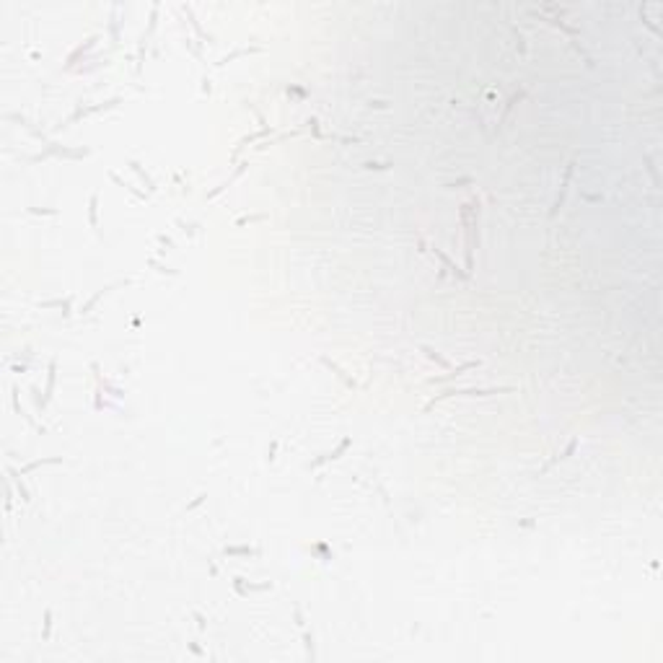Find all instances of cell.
Returning <instances> with one entry per match:
<instances>
[{
	"mask_svg": "<svg viewBox=\"0 0 663 663\" xmlns=\"http://www.w3.org/2000/svg\"><path fill=\"white\" fill-rule=\"evenodd\" d=\"M516 391V386H492V389H479V386H469V389H446L443 394H438V396H433L425 407H423V414H428L435 404H440V402H446V399H453V396H495V394H513Z\"/></svg>",
	"mask_w": 663,
	"mask_h": 663,
	"instance_id": "1",
	"label": "cell"
},
{
	"mask_svg": "<svg viewBox=\"0 0 663 663\" xmlns=\"http://www.w3.org/2000/svg\"><path fill=\"white\" fill-rule=\"evenodd\" d=\"M352 446V438L347 435V438H342L340 443H337V448L335 451H326V453H321V456H316V459L308 464V469H319V467H324V464H329V461H337V459H342V456L347 453V448Z\"/></svg>",
	"mask_w": 663,
	"mask_h": 663,
	"instance_id": "2",
	"label": "cell"
},
{
	"mask_svg": "<svg viewBox=\"0 0 663 663\" xmlns=\"http://www.w3.org/2000/svg\"><path fill=\"white\" fill-rule=\"evenodd\" d=\"M572 171H575V161H570V163L565 166V176H562L560 192H557V197H555V205H552V210H549V218H552V220H555V218L560 215V210H562V205H565V197H567V189H570V179H572Z\"/></svg>",
	"mask_w": 663,
	"mask_h": 663,
	"instance_id": "3",
	"label": "cell"
},
{
	"mask_svg": "<svg viewBox=\"0 0 663 663\" xmlns=\"http://www.w3.org/2000/svg\"><path fill=\"white\" fill-rule=\"evenodd\" d=\"M479 365H482L479 360L461 363V365H456L451 373H446V376H433V379H428V384H430V386H440V384H446V381H453V379H459V376H464L467 370H474V368H479Z\"/></svg>",
	"mask_w": 663,
	"mask_h": 663,
	"instance_id": "4",
	"label": "cell"
},
{
	"mask_svg": "<svg viewBox=\"0 0 663 663\" xmlns=\"http://www.w3.org/2000/svg\"><path fill=\"white\" fill-rule=\"evenodd\" d=\"M233 588H236V593L238 596H246V593H262V591H272V583L267 580V583H246V580L241 578V575H236L233 578Z\"/></svg>",
	"mask_w": 663,
	"mask_h": 663,
	"instance_id": "5",
	"label": "cell"
},
{
	"mask_svg": "<svg viewBox=\"0 0 663 663\" xmlns=\"http://www.w3.org/2000/svg\"><path fill=\"white\" fill-rule=\"evenodd\" d=\"M272 132H275V130H272L270 124H267V127H262L259 132H252V135H244V138H241V140L236 143L233 153H231V163H236V158L241 156V150H244V148H246L249 143H254V140H262V138H267V135H272Z\"/></svg>",
	"mask_w": 663,
	"mask_h": 663,
	"instance_id": "6",
	"label": "cell"
},
{
	"mask_svg": "<svg viewBox=\"0 0 663 663\" xmlns=\"http://www.w3.org/2000/svg\"><path fill=\"white\" fill-rule=\"evenodd\" d=\"M127 282H130V280H122V282H109V285H104V288H99V290H96V293H94V296H91V298H89V301H86V303H83V306H80V314H83V316H86V314H89V311H91V308H94V306H96V303H99V301H101V298H104V296H109V293H112V290H114V288H119V285H127Z\"/></svg>",
	"mask_w": 663,
	"mask_h": 663,
	"instance_id": "7",
	"label": "cell"
},
{
	"mask_svg": "<svg viewBox=\"0 0 663 663\" xmlns=\"http://www.w3.org/2000/svg\"><path fill=\"white\" fill-rule=\"evenodd\" d=\"M246 169H249V161H244V163L238 166V169H236V171H233V174H231V176H228L226 182H220V184H218V187H215L213 192H207V194H205V200H215V197H218L220 192H226V189H228V187H231L233 182H238V179L244 176V171H246Z\"/></svg>",
	"mask_w": 663,
	"mask_h": 663,
	"instance_id": "8",
	"label": "cell"
},
{
	"mask_svg": "<svg viewBox=\"0 0 663 663\" xmlns=\"http://www.w3.org/2000/svg\"><path fill=\"white\" fill-rule=\"evenodd\" d=\"M96 41H99V34H94V36H89V39H86V41H83V45H78V47H75V50H73V52H70V55H68V62H65V70H70V68H73V65H75V62H78V57H80V55H86V52H89V50H94V45H96Z\"/></svg>",
	"mask_w": 663,
	"mask_h": 663,
	"instance_id": "9",
	"label": "cell"
},
{
	"mask_svg": "<svg viewBox=\"0 0 663 663\" xmlns=\"http://www.w3.org/2000/svg\"><path fill=\"white\" fill-rule=\"evenodd\" d=\"M321 365H324L326 370H332V373H335V376H337V379H340V381H342V384H345L347 389H358V381H355L352 376H347V373H345V370H342V368H340V365H337L335 360H329V358H321Z\"/></svg>",
	"mask_w": 663,
	"mask_h": 663,
	"instance_id": "10",
	"label": "cell"
},
{
	"mask_svg": "<svg viewBox=\"0 0 663 663\" xmlns=\"http://www.w3.org/2000/svg\"><path fill=\"white\" fill-rule=\"evenodd\" d=\"M6 472H8V479L16 484V492H18V497H21V503H31V492H29V490H26V484L21 482V469L6 467Z\"/></svg>",
	"mask_w": 663,
	"mask_h": 663,
	"instance_id": "11",
	"label": "cell"
},
{
	"mask_svg": "<svg viewBox=\"0 0 663 663\" xmlns=\"http://www.w3.org/2000/svg\"><path fill=\"white\" fill-rule=\"evenodd\" d=\"M55 384H57V360H50V365H47V384H45V404L52 402Z\"/></svg>",
	"mask_w": 663,
	"mask_h": 663,
	"instance_id": "12",
	"label": "cell"
},
{
	"mask_svg": "<svg viewBox=\"0 0 663 663\" xmlns=\"http://www.w3.org/2000/svg\"><path fill=\"white\" fill-rule=\"evenodd\" d=\"M433 252H435V257H438V259L443 262V267H446V270H448V272H451L453 277H459V280H469V275H467V272H461V270H459V264H453V262H451V257H448V254L443 252V249L433 246Z\"/></svg>",
	"mask_w": 663,
	"mask_h": 663,
	"instance_id": "13",
	"label": "cell"
},
{
	"mask_svg": "<svg viewBox=\"0 0 663 663\" xmlns=\"http://www.w3.org/2000/svg\"><path fill=\"white\" fill-rule=\"evenodd\" d=\"M259 52H262V47H238V50L228 52L226 57H220V60L215 62V68H223V65H228V62H233V60H238V57H244V55H259Z\"/></svg>",
	"mask_w": 663,
	"mask_h": 663,
	"instance_id": "14",
	"label": "cell"
},
{
	"mask_svg": "<svg viewBox=\"0 0 663 663\" xmlns=\"http://www.w3.org/2000/svg\"><path fill=\"white\" fill-rule=\"evenodd\" d=\"M130 169L135 171V176L140 179V184L143 187H148V194H153V192H158V187H156V182L150 179V174L148 171H143V166L138 163V161H130Z\"/></svg>",
	"mask_w": 663,
	"mask_h": 663,
	"instance_id": "15",
	"label": "cell"
},
{
	"mask_svg": "<svg viewBox=\"0 0 663 663\" xmlns=\"http://www.w3.org/2000/svg\"><path fill=\"white\" fill-rule=\"evenodd\" d=\"M52 464H62V456H47V459H34V461H29V464L21 467V474H29V472L39 469V467H52Z\"/></svg>",
	"mask_w": 663,
	"mask_h": 663,
	"instance_id": "16",
	"label": "cell"
},
{
	"mask_svg": "<svg viewBox=\"0 0 663 663\" xmlns=\"http://www.w3.org/2000/svg\"><path fill=\"white\" fill-rule=\"evenodd\" d=\"M223 555L226 557H259L262 549H257V547H223Z\"/></svg>",
	"mask_w": 663,
	"mask_h": 663,
	"instance_id": "17",
	"label": "cell"
},
{
	"mask_svg": "<svg viewBox=\"0 0 663 663\" xmlns=\"http://www.w3.org/2000/svg\"><path fill=\"white\" fill-rule=\"evenodd\" d=\"M182 11L187 13V18H189V26L197 31V36L202 39V45H205V41H213V36H210V34H205V31H202V26H200V21L194 18V11H192V6H182Z\"/></svg>",
	"mask_w": 663,
	"mask_h": 663,
	"instance_id": "18",
	"label": "cell"
},
{
	"mask_svg": "<svg viewBox=\"0 0 663 663\" xmlns=\"http://www.w3.org/2000/svg\"><path fill=\"white\" fill-rule=\"evenodd\" d=\"M11 402H13V412H16V414H21V417H24V420H26L31 428H36L39 433H45V428H39V425L31 420V414H26V412H24V407H21V402H18V386H13V396H11Z\"/></svg>",
	"mask_w": 663,
	"mask_h": 663,
	"instance_id": "19",
	"label": "cell"
},
{
	"mask_svg": "<svg viewBox=\"0 0 663 663\" xmlns=\"http://www.w3.org/2000/svg\"><path fill=\"white\" fill-rule=\"evenodd\" d=\"M89 223H91V228L99 233V194H96V192L89 197Z\"/></svg>",
	"mask_w": 663,
	"mask_h": 663,
	"instance_id": "20",
	"label": "cell"
},
{
	"mask_svg": "<svg viewBox=\"0 0 663 663\" xmlns=\"http://www.w3.org/2000/svg\"><path fill=\"white\" fill-rule=\"evenodd\" d=\"M62 145L60 143H50V148L47 150H41V153H36V156H31V163H39V161H47V158H52V156H62Z\"/></svg>",
	"mask_w": 663,
	"mask_h": 663,
	"instance_id": "21",
	"label": "cell"
},
{
	"mask_svg": "<svg viewBox=\"0 0 663 663\" xmlns=\"http://www.w3.org/2000/svg\"><path fill=\"white\" fill-rule=\"evenodd\" d=\"M575 448H578V440H570V446H567V448H565V451H562V453H560V456H555V459H552V461H547V464H544V467H542V472H547V469H552V467H555V464H557V461H567V459H570V456H572V453H575Z\"/></svg>",
	"mask_w": 663,
	"mask_h": 663,
	"instance_id": "22",
	"label": "cell"
},
{
	"mask_svg": "<svg viewBox=\"0 0 663 663\" xmlns=\"http://www.w3.org/2000/svg\"><path fill=\"white\" fill-rule=\"evenodd\" d=\"M420 350H423V352H425V358H428V360H433L435 365H440V368H446V370L451 368V363H448V360H446L443 355H438V352H435L433 347H428V345H420Z\"/></svg>",
	"mask_w": 663,
	"mask_h": 663,
	"instance_id": "23",
	"label": "cell"
},
{
	"mask_svg": "<svg viewBox=\"0 0 663 663\" xmlns=\"http://www.w3.org/2000/svg\"><path fill=\"white\" fill-rule=\"evenodd\" d=\"M303 645H306V658L308 660H316V648H314V635L303 627Z\"/></svg>",
	"mask_w": 663,
	"mask_h": 663,
	"instance_id": "24",
	"label": "cell"
},
{
	"mask_svg": "<svg viewBox=\"0 0 663 663\" xmlns=\"http://www.w3.org/2000/svg\"><path fill=\"white\" fill-rule=\"evenodd\" d=\"M50 635H52V611L50 609H45V627H41V640H50Z\"/></svg>",
	"mask_w": 663,
	"mask_h": 663,
	"instance_id": "25",
	"label": "cell"
},
{
	"mask_svg": "<svg viewBox=\"0 0 663 663\" xmlns=\"http://www.w3.org/2000/svg\"><path fill=\"white\" fill-rule=\"evenodd\" d=\"M156 18H158V6H153V8H150V24H148V31L140 36V41H148V39H150V34L156 31Z\"/></svg>",
	"mask_w": 663,
	"mask_h": 663,
	"instance_id": "26",
	"label": "cell"
},
{
	"mask_svg": "<svg viewBox=\"0 0 663 663\" xmlns=\"http://www.w3.org/2000/svg\"><path fill=\"white\" fill-rule=\"evenodd\" d=\"M394 163H379V161H365L363 163V169H368V171H389Z\"/></svg>",
	"mask_w": 663,
	"mask_h": 663,
	"instance_id": "27",
	"label": "cell"
},
{
	"mask_svg": "<svg viewBox=\"0 0 663 663\" xmlns=\"http://www.w3.org/2000/svg\"><path fill=\"white\" fill-rule=\"evenodd\" d=\"M41 391H39V386H31V396H34V404H36V412L41 414L47 409V404H45V396H39Z\"/></svg>",
	"mask_w": 663,
	"mask_h": 663,
	"instance_id": "28",
	"label": "cell"
},
{
	"mask_svg": "<svg viewBox=\"0 0 663 663\" xmlns=\"http://www.w3.org/2000/svg\"><path fill=\"white\" fill-rule=\"evenodd\" d=\"M148 264H150V267H156V270H158L161 275H174V277L179 275V270H171V267H166V264H161L158 259H148Z\"/></svg>",
	"mask_w": 663,
	"mask_h": 663,
	"instance_id": "29",
	"label": "cell"
},
{
	"mask_svg": "<svg viewBox=\"0 0 663 663\" xmlns=\"http://www.w3.org/2000/svg\"><path fill=\"white\" fill-rule=\"evenodd\" d=\"M523 96H526V91H518V94H513V96H511V101H508V104H505V112H503V117H500V122H503V119H505V117H508V112H511V109H513V106H516V104H518V101H521V99H523Z\"/></svg>",
	"mask_w": 663,
	"mask_h": 663,
	"instance_id": "30",
	"label": "cell"
},
{
	"mask_svg": "<svg viewBox=\"0 0 663 663\" xmlns=\"http://www.w3.org/2000/svg\"><path fill=\"white\" fill-rule=\"evenodd\" d=\"M31 215H60L57 207H29Z\"/></svg>",
	"mask_w": 663,
	"mask_h": 663,
	"instance_id": "31",
	"label": "cell"
},
{
	"mask_svg": "<svg viewBox=\"0 0 663 663\" xmlns=\"http://www.w3.org/2000/svg\"><path fill=\"white\" fill-rule=\"evenodd\" d=\"M643 158H645V166H648V171H650V176H653V184L658 187V184H660V179H658V171H655V163H653V156H648V153H645Z\"/></svg>",
	"mask_w": 663,
	"mask_h": 663,
	"instance_id": "32",
	"label": "cell"
},
{
	"mask_svg": "<svg viewBox=\"0 0 663 663\" xmlns=\"http://www.w3.org/2000/svg\"><path fill=\"white\" fill-rule=\"evenodd\" d=\"M267 215H244V218H238L236 220V226L241 228V226H246V223H257V220H264Z\"/></svg>",
	"mask_w": 663,
	"mask_h": 663,
	"instance_id": "33",
	"label": "cell"
},
{
	"mask_svg": "<svg viewBox=\"0 0 663 663\" xmlns=\"http://www.w3.org/2000/svg\"><path fill=\"white\" fill-rule=\"evenodd\" d=\"M293 619H296V625H298L301 630L306 627V619H303V611H301V606H298V604L293 606Z\"/></svg>",
	"mask_w": 663,
	"mask_h": 663,
	"instance_id": "34",
	"label": "cell"
},
{
	"mask_svg": "<svg viewBox=\"0 0 663 663\" xmlns=\"http://www.w3.org/2000/svg\"><path fill=\"white\" fill-rule=\"evenodd\" d=\"M156 238H158V244L163 246V252H169V249H174V241H171L169 236H166V233H158Z\"/></svg>",
	"mask_w": 663,
	"mask_h": 663,
	"instance_id": "35",
	"label": "cell"
},
{
	"mask_svg": "<svg viewBox=\"0 0 663 663\" xmlns=\"http://www.w3.org/2000/svg\"><path fill=\"white\" fill-rule=\"evenodd\" d=\"M192 616H194V622H197V630H200V632H205V630H207V619H205L200 611H192Z\"/></svg>",
	"mask_w": 663,
	"mask_h": 663,
	"instance_id": "36",
	"label": "cell"
},
{
	"mask_svg": "<svg viewBox=\"0 0 663 663\" xmlns=\"http://www.w3.org/2000/svg\"><path fill=\"white\" fill-rule=\"evenodd\" d=\"M62 303H65V298H60V301H41L39 308H62Z\"/></svg>",
	"mask_w": 663,
	"mask_h": 663,
	"instance_id": "37",
	"label": "cell"
},
{
	"mask_svg": "<svg viewBox=\"0 0 663 663\" xmlns=\"http://www.w3.org/2000/svg\"><path fill=\"white\" fill-rule=\"evenodd\" d=\"M205 500H207V495H205V492H200V495L194 497V500H192V503L187 505V511H194V508H197V505H202Z\"/></svg>",
	"mask_w": 663,
	"mask_h": 663,
	"instance_id": "38",
	"label": "cell"
},
{
	"mask_svg": "<svg viewBox=\"0 0 663 663\" xmlns=\"http://www.w3.org/2000/svg\"><path fill=\"white\" fill-rule=\"evenodd\" d=\"M513 34H516V39H518V52L521 55H526V45H523V34L518 31V29H513Z\"/></svg>",
	"mask_w": 663,
	"mask_h": 663,
	"instance_id": "39",
	"label": "cell"
},
{
	"mask_svg": "<svg viewBox=\"0 0 663 663\" xmlns=\"http://www.w3.org/2000/svg\"><path fill=\"white\" fill-rule=\"evenodd\" d=\"M11 503H13V490L11 484H6V511H11Z\"/></svg>",
	"mask_w": 663,
	"mask_h": 663,
	"instance_id": "40",
	"label": "cell"
},
{
	"mask_svg": "<svg viewBox=\"0 0 663 663\" xmlns=\"http://www.w3.org/2000/svg\"><path fill=\"white\" fill-rule=\"evenodd\" d=\"M70 306H73V298H65V303H62V316L65 319L70 316Z\"/></svg>",
	"mask_w": 663,
	"mask_h": 663,
	"instance_id": "41",
	"label": "cell"
},
{
	"mask_svg": "<svg viewBox=\"0 0 663 663\" xmlns=\"http://www.w3.org/2000/svg\"><path fill=\"white\" fill-rule=\"evenodd\" d=\"M202 94H210V78H202Z\"/></svg>",
	"mask_w": 663,
	"mask_h": 663,
	"instance_id": "42",
	"label": "cell"
},
{
	"mask_svg": "<svg viewBox=\"0 0 663 663\" xmlns=\"http://www.w3.org/2000/svg\"><path fill=\"white\" fill-rule=\"evenodd\" d=\"M189 650H192L194 655H202V648H200L197 643H189Z\"/></svg>",
	"mask_w": 663,
	"mask_h": 663,
	"instance_id": "43",
	"label": "cell"
},
{
	"mask_svg": "<svg viewBox=\"0 0 663 663\" xmlns=\"http://www.w3.org/2000/svg\"><path fill=\"white\" fill-rule=\"evenodd\" d=\"M368 106H370V109H373V106H376V109H386V104H384V101H370Z\"/></svg>",
	"mask_w": 663,
	"mask_h": 663,
	"instance_id": "44",
	"label": "cell"
},
{
	"mask_svg": "<svg viewBox=\"0 0 663 663\" xmlns=\"http://www.w3.org/2000/svg\"><path fill=\"white\" fill-rule=\"evenodd\" d=\"M13 373H26V365H13Z\"/></svg>",
	"mask_w": 663,
	"mask_h": 663,
	"instance_id": "45",
	"label": "cell"
}]
</instances>
